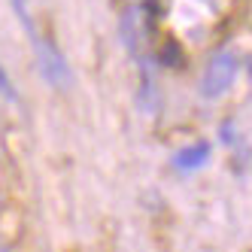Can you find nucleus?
<instances>
[{
	"label": "nucleus",
	"instance_id": "423d86ee",
	"mask_svg": "<svg viewBox=\"0 0 252 252\" xmlns=\"http://www.w3.org/2000/svg\"><path fill=\"white\" fill-rule=\"evenodd\" d=\"M161 15H164V9L158 6V0H146L143 3V33H155V25L161 22Z\"/></svg>",
	"mask_w": 252,
	"mask_h": 252
},
{
	"label": "nucleus",
	"instance_id": "f257e3e1",
	"mask_svg": "<svg viewBox=\"0 0 252 252\" xmlns=\"http://www.w3.org/2000/svg\"><path fill=\"white\" fill-rule=\"evenodd\" d=\"M33 46V55H37V67H40V73L46 79V85H52L55 92H67L70 88V64L64 58V52L58 46V40L52 37V33H37V37L31 40Z\"/></svg>",
	"mask_w": 252,
	"mask_h": 252
},
{
	"label": "nucleus",
	"instance_id": "6e6552de",
	"mask_svg": "<svg viewBox=\"0 0 252 252\" xmlns=\"http://www.w3.org/2000/svg\"><path fill=\"white\" fill-rule=\"evenodd\" d=\"M219 140L225 143V146H231V143L237 140V131H234V122H231V119H225V122H222V131H219Z\"/></svg>",
	"mask_w": 252,
	"mask_h": 252
},
{
	"label": "nucleus",
	"instance_id": "7ed1b4c3",
	"mask_svg": "<svg viewBox=\"0 0 252 252\" xmlns=\"http://www.w3.org/2000/svg\"><path fill=\"white\" fill-rule=\"evenodd\" d=\"M210 158H213V146H210L207 140H201V143H191V146L173 152L170 164H173V170H179V173H194V170L207 167Z\"/></svg>",
	"mask_w": 252,
	"mask_h": 252
},
{
	"label": "nucleus",
	"instance_id": "20e7f679",
	"mask_svg": "<svg viewBox=\"0 0 252 252\" xmlns=\"http://www.w3.org/2000/svg\"><path fill=\"white\" fill-rule=\"evenodd\" d=\"M140 12L137 6H125L122 9V19H119V40L122 46L131 52L134 58H140Z\"/></svg>",
	"mask_w": 252,
	"mask_h": 252
},
{
	"label": "nucleus",
	"instance_id": "f03ea898",
	"mask_svg": "<svg viewBox=\"0 0 252 252\" xmlns=\"http://www.w3.org/2000/svg\"><path fill=\"white\" fill-rule=\"evenodd\" d=\"M240 73V55L234 49H219L213 52V58L207 61L204 73H201V94L207 100H219L222 94H228V88L234 85Z\"/></svg>",
	"mask_w": 252,
	"mask_h": 252
},
{
	"label": "nucleus",
	"instance_id": "1a4fd4ad",
	"mask_svg": "<svg viewBox=\"0 0 252 252\" xmlns=\"http://www.w3.org/2000/svg\"><path fill=\"white\" fill-rule=\"evenodd\" d=\"M0 252H6V249H0Z\"/></svg>",
	"mask_w": 252,
	"mask_h": 252
},
{
	"label": "nucleus",
	"instance_id": "39448f33",
	"mask_svg": "<svg viewBox=\"0 0 252 252\" xmlns=\"http://www.w3.org/2000/svg\"><path fill=\"white\" fill-rule=\"evenodd\" d=\"M161 67H170V70H179L186 64V55H183V46H179L176 40H164V46H161L158 58H155Z\"/></svg>",
	"mask_w": 252,
	"mask_h": 252
},
{
	"label": "nucleus",
	"instance_id": "0eeeda50",
	"mask_svg": "<svg viewBox=\"0 0 252 252\" xmlns=\"http://www.w3.org/2000/svg\"><path fill=\"white\" fill-rule=\"evenodd\" d=\"M0 97H3L6 103H12V106H19V88H15V82L9 79V73H6V67L0 64Z\"/></svg>",
	"mask_w": 252,
	"mask_h": 252
}]
</instances>
